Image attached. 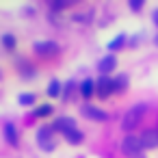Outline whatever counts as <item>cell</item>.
Listing matches in <instances>:
<instances>
[{
	"label": "cell",
	"mask_w": 158,
	"mask_h": 158,
	"mask_svg": "<svg viewBox=\"0 0 158 158\" xmlns=\"http://www.w3.org/2000/svg\"><path fill=\"white\" fill-rule=\"evenodd\" d=\"M93 93H95V82L89 80V78L82 80V85H80V95H82V98H91Z\"/></svg>",
	"instance_id": "8fae6325"
},
{
	"label": "cell",
	"mask_w": 158,
	"mask_h": 158,
	"mask_svg": "<svg viewBox=\"0 0 158 158\" xmlns=\"http://www.w3.org/2000/svg\"><path fill=\"white\" fill-rule=\"evenodd\" d=\"M18 102H20L22 106H31V104L35 102V95H33V93H22V95L18 98Z\"/></svg>",
	"instance_id": "2e32d148"
},
{
	"label": "cell",
	"mask_w": 158,
	"mask_h": 158,
	"mask_svg": "<svg viewBox=\"0 0 158 158\" xmlns=\"http://www.w3.org/2000/svg\"><path fill=\"white\" fill-rule=\"evenodd\" d=\"M52 134H54V128H52V126H44V128H39V132H37V141H39L41 149H48V152L54 149Z\"/></svg>",
	"instance_id": "3957f363"
},
{
	"label": "cell",
	"mask_w": 158,
	"mask_h": 158,
	"mask_svg": "<svg viewBox=\"0 0 158 158\" xmlns=\"http://www.w3.org/2000/svg\"><path fill=\"white\" fill-rule=\"evenodd\" d=\"M141 145L152 149V147H158V130H145L141 134Z\"/></svg>",
	"instance_id": "ba28073f"
},
{
	"label": "cell",
	"mask_w": 158,
	"mask_h": 158,
	"mask_svg": "<svg viewBox=\"0 0 158 158\" xmlns=\"http://www.w3.org/2000/svg\"><path fill=\"white\" fill-rule=\"evenodd\" d=\"M152 18H154V24H158V9L154 11V15H152Z\"/></svg>",
	"instance_id": "44dd1931"
},
{
	"label": "cell",
	"mask_w": 158,
	"mask_h": 158,
	"mask_svg": "<svg viewBox=\"0 0 158 158\" xmlns=\"http://www.w3.org/2000/svg\"><path fill=\"white\" fill-rule=\"evenodd\" d=\"M50 113H52V106H50V104H41V106L35 110V117H48Z\"/></svg>",
	"instance_id": "e0dca14e"
},
{
	"label": "cell",
	"mask_w": 158,
	"mask_h": 158,
	"mask_svg": "<svg viewBox=\"0 0 158 158\" xmlns=\"http://www.w3.org/2000/svg\"><path fill=\"white\" fill-rule=\"evenodd\" d=\"M33 50L37 52V54H41V56H54V54H59V44L56 41H35L33 44Z\"/></svg>",
	"instance_id": "277c9868"
},
{
	"label": "cell",
	"mask_w": 158,
	"mask_h": 158,
	"mask_svg": "<svg viewBox=\"0 0 158 158\" xmlns=\"http://www.w3.org/2000/svg\"><path fill=\"white\" fill-rule=\"evenodd\" d=\"M95 91H98L100 98H108V95L113 93V80H110L108 76H100V80H98V85H95Z\"/></svg>",
	"instance_id": "8992f818"
},
{
	"label": "cell",
	"mask_w": 158,
	"mask_h": 158,
	"mask_svg": "<svg viewBox=\"0 0 158 158\" xmlns=\"http://www.w3.org/2000/svg\"><path fill=\"white\" fill-rule=\"evenodd\" d=\"M65 139H67L72 145H76V143H80V141H82V132H80L78 128H74V130H69V132L65 134Z\"/></svg>",
	"instance_id": "4fadbf2b"
},
{
	"label": "cell",
	"mask_w": 158,
	"mask_h": 158,
	"mask_svg": "<svg viewBox=\"0 0 158 158\" xmlns=\"http://www.w3.org/2000/svg\"><path fill=\"white\" fill-rule=\"evenodd\" d=\"M143 115H145V104H136V106H132V108L126 113V117H123V121H121V128H123V130H132V128H136V126L141 123Z\"/></svg>",
	"instance_id": "6da1fadb"
},
{
	"label": "cell",
	"mask_w": 158,
	"mask_h": 158,
	"mask_svg": "<svg viewBox=\"0 0 158 158\" xmlns=\"http://www.w3.org/2000/svg\"><path fill=\"white\" fill-rule=\"evenodd\" d=\"M48 95H50V98H59V95H61V82H59V80H50V85H48Z\"/></svg>",
	"instance_id": "5bb4252c"
},
{
	"label": "cell",
	"mask_w": 158,
	"mask_h": 158,
	"mask_svg": "<svg viewBox=\"0 0 158 158\" xmlns=\"http://www.w3.org/2000/svg\"><path fill=\"white\" fill-rule=\"evenodd\" d=\"M156 44H158V35H156Z\"/></svg>",
	"instance_id": "7402d4cb"
},
{
	"label": "cell",
	"mask_w": 158,
	"mask_h": 158,
	"mask_svg": "<svg viewBox=\"0 0 158 158\" xmlns=\"http://www.w3.org/2000/svg\"><path fill=\"white\" fill-rule=\"evenodd\" d=\"M48 7L54 9V11H61L63 7H67V2H63V0H54V2H48Z\"/></svg>",
	"instance_id": "d6986e66"
},
{
	"label": "cell",
	"mask_w": 158,
	"mask_h": 158,
	"mask_svg": "<svg viewBox=\"0 0 158 158\" xmlns=\"http://www.w3.org/2000/svg\"><path fill=\"white\" fill-rule=\"evenodd\" d=\"M5 139H7L9 145H15L18 143V130H15L13 123H5Z\"/></svg>",
	"instance_id": "30bf717a"
},
{
	"label": "cell",
	"mask_w": 158,
	"mask_h": 158,
	"mask_svg": "<svg viewBox=\"0 0 158 158\" xmlns=\"http://www.w3.org/2000/svg\"><path fill=\"white\" fill-rule=\"evenodd\" d=\"M130 7H132L134 11H139V9L143 7V2H141V0H132V2H130Z\"/></svg>",
	"instance_id": "ffe728a7"
},
{
	"label": "cell",
	"mask_w": 158,
	"mask_h": 158,
	"mask_svg": "<svg viewBox=\"0 0 158 158\" xmlns=\"http://www.w3.org/2000/svg\"><path fill=\"white\" fill-rule=\"evenodd\" d=\"M123 41H126V35H117V37L108 44V50H117V48H121V46H123Z\"/></svg>",
	"instance_id": "9a60e30c"
},
{
	"label": "cell",
	"mask_w": 158,
	"mask_h": 158,
	"mask_svg": "<svg viewBox=\"0 0 158 158\" xmlns=\"http://www.w3.org/2000/svg\"><path fill=\"white\" fill-rule=\"evenodd\" d=\"M82 115L89 117V119H93V121H104V119L108 117L104 110H100L98 106H91V104H85V106H82Z\"/></svg>",
	"instance_id": "52a82bcc"
},
{
	"label": "cell",
	"mask_w": 158,
	"mask_h": 158,
	"mask_svg": "<svg viewBox=\"0 0 158 158\" xmlns=\"http://www.w3.org/2000/svg\"><path fill=\"white\" fill-rule=\"evenodd\" d=\"M2 46H5V48H9V50H11V48H15V37H13V35H9V33H7V35H2Z\"/></svg>",
	"instance_id": "ac0fdd59"
},
{
	"label": "cell",
	"mask_w": 158,
	"mask_h": 158,
	"mask_svg": "<svg viewBox=\"0 0 158 158\" xmlns=\"http://www.w3.org/2000/svg\"><path fill=\"white\" fill-rule=\"evenodd\" d=\"M115 65H117V59L108 54V56L100 59V63H98V69H100V74H102V76H106V74H110V72L115 69Z\"/></svg>",
	"instance_id": "9c48e42d"
},
{
	"label": "cell",
	"mask_w": 158,
	"mask_h": 158,
	"mask_svg": "<svg viewBox=\"0 0 158 158\" xmlns=\"http://www.w3.org/2000/svg\"><path fill=\"white\" fill-rule=\"evenodd\" d=\"M143 145H141V136H134V134H128L123 141H121V152L128 156V158H136L141 154Z\"/></svg>",
	"instance_id": "7a4b0ae2"
},
{
	"label": "cell",
	"mask_w": 158,
	"mask_h": 158,
	"mask_svg": "<svg viewBox=\"0 0 158 158\" xmlns=\"http://www.w3.org/2000/svg\"><path fill=\"white\" fill-rule=\"evenodd\" d=\"M52 128H54V132H63V134H67L69 130L76 128V121H74L72 117H59V119H54Z\"/></svg>",
	"instance_id": "5b68a950"
},
{
	"label": "cell",
	"mask_w": 158,
	"mask_h": 158,
	"mask_svg": "<svg viewBox=\"0 0 158 158\" xmlns=\"http://www.w3.org/2000/svg\"><path fill=\"white\" fill-rule=\"evenodd\" d=\"M126 85H128V78H126L123 74H119V76L113 80V91H117V93H119V91H123V89H126Z\"/></svg>",
	"instance_id": "7c38bea8"
}]
</instances>
